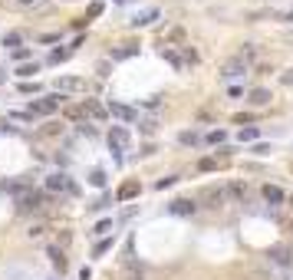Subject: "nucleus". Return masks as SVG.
Listing matches in <instances>:
<instances>
[{"label": "nucleus", "mask_w": 293, "mask_h": 280, "mask_svg": "<svg viewBox=\"0 0 293 280\" xmlns=\"http://www.w3.org/2000/svg\"><path fill=\"white\" fill-rule=\"evenodd\" d=\"M43 201H46L43 192H24L20 198H16V211H20V214H40Z\"/></svg>", "instance_id": "nucleus-1"}, {"label": "nucleus", "mask_w": 293, "mask_h": 280, "mask_svg": "<svg viewBox=\"0 0 293 280\" xmlns=\"http://www.w3.org/2000/svg\"><path fill=\"white\" fill-rule=\"evenodd\" d=\"M60 106H63V96L56 92V96H40L36 102H30V109H26V112H30V119H33V116H53Z\"/></svg>", "instance_id": "nucleus-2"}, {"label": "nucleus", "mask_w": 293, "mask_h": 280, "mask_svg": "<svg viewBox=\"0 0 293 280\" xmlns=\"http://www.w3.org/2000/svg\"><path fill=\"white\" fill-rule=\"evenodd\" d=\"M128 142H132V136H128V128H126V126H112V128H109V148H112L116 155L126 152Z\"/></svg>", "instance_id": "nucleus-3"}, {"label": "nucleus", "mask_w": 293, "mask_h": 280, "mask_svg": "<svg viewBox=\"0 0 293 280\" xmlns=\"http://www.w3.org/2000/svg\"><path fill=\"white\" fill-rule=\"evenodd\" d=\"M46 188H50V192H63V194L76 192V184L70 182V175H66V172H53V175L46 178Z\"/></svg>", "instance_id": "nucleus-4"}, {"label": "nucleus", "mask_w": 293, "mask_h": 280, "mask_svg": "<svg viewBox=\"0 0 293 280\" xmlns=\"http://www.w3.org/2000/svg\"><path fill=\"white\" fill-rule=\"evenodd\" d=\"M56 92H86V80L82 76H60L56 80Z\"/></svg>", "instance_id": "nucleus-5"}, {"label": "nucleus", "mask_w": 293, "mask_h": 280, "mask_svg": "<svg viewBox=\"0 0 293 280\" xmlns=\"http://www.w3.org/2000/svg\"><path fill=\"white\" fill-rule=\"evenodd\" d=\"M106 112H109V116H116V119H122V122H138V112H135L132 106L109 102V106H106Z\"/></svg>", "instance_id": "nucleus-6"}, {"label": "nucleus", "mask_w": 293, "mask_h": 280, "mask_svg": "<svg viewBox=\"0 0 293 280\" xmlns=\"http://www.w3.org/2000/svg\"><path fill=\"white\" fill-rule=\"evenodd\" d=\"M244 72H247V63L234 56V60H228V63H224L221 76H224V80H238V76H244Z\"/></svg>", "instance_id": "nucleus-7"}, {"label": "nucleus", "mask_w": 293, "mask_h": 280, "mask_svg": "<svg viewBox=\"0 0 293 280\" xmlns=\"http://www.w3.org/2000/svg\"><path fill=\"white\" fill-rule=\"evenodd\" d=\"M158 14H162L158 7H145V10H138V14L132 16V26H148V24H155V20H158Z\"/></svg>", "instance_id": "nucleus-8"}, {"label": "nucleus", "mask_w": 293, "mask_h": 280, "mask_svg": "<svg viewBox=\"0 0 293 280\" xmlns=\"http://www.w3.org/2000/svg\"><path fill=\"white\" fill-rule=\"evenodd\" d=\"M82 112H86V116H92L96 122L109 119V112H106V106H102V102H96V99H82Z\"/></svg>", "instance_id": "nucleus-9"}, {"label": "nucleus", "mask_w": 293, "mask_h": 280, "mask_svg": "<svg viewBox=\"0 0 293 280\" xmlns=\"http://www.w3.org/2000/svg\"><path fill=\"white\" fill-rule=\"evenodd\" d=\"M168 211L184 218V214H194V211H198V204H194L191 198H178V201H172V204H168Z\"/></svg>", "instance_id": "nucleus-10"}, {"label": "nucleus", "mask_w": 293, "mask_h": 280, "mask_svg": "<svg viewBox=\"0 0 293 280\" xmlns=\"http://www.w3.org/2000/svg\"><path fill=\"white\" fill-rule=\"evenodd\" d=\"M264 201H267V204H284L286 194H284L280 184H264Z\"/></svg>", "instance_id": "nucleus-11"}, {"label": "nucleus", "mask_w": 293, "mask_h": 280, "mask_svg": "<svg viewBox=\"0 0 293 280\" xmlns=\"http://www.w3.org/2000/svg\"><path fill=\"white\" fill-rule=\"evenodd\" d=\"M158 53H162V60H168V63H172V66H174V70H178V72L184 70V60H182V56H178V53H174V50L168 46V43H162V50H158Z\"/></svg>", "instance_id": "nucleus-12"}, {"label": "nucleus", "mask_w": 293, "mask_h": 280, "mask_svg": "<svg viewBox=\"0 0 293 280\" xmlns=\"http://www.w3.org/2000/svg\"><path fill=\"white\" fill-rule=\"evenodd\" d=\"M138 192H142V184H138V182H126L119 192H116V201H128V198H135Z\"/></svg>", "instance_id": "nucleus-13"}, {"label": "nucleus", "mask_w": 293, "mask_h": 280, "mask_svg": "<svg viewBox=\"0 0 293 280\" xmlns=\"http://www.w3.org/2000/svg\"><path fill=\"white\" fill-rule=\"evenodd\" d=\"M122 280H145V274L135 260H126V264H122Z\"/></svg>", "instance_id": "nucleus-14"}, {"label": "nucleus", "mask_w": 293, "mask_h": 280, "mask_svg": "<svg viewBox=\"0 0 293 280\" xmlns=\"http://www.w3.org/2000/svg\"><path fill=\"white\" fill-rule=\"evenodd\" d=\"M50 264H53L56 270L63 274V270H66V254H63L60 248H50Z\"/></svg>", "instance_id": "nucleus-15"}, {"label": "nucleus", "mask_w": 293, "mask_h": 280, "mask_svg": "<svg viewBox=\"0 0 293 280\" xmlns=\"http://www.w3.org/2000/svg\"><path fill=\"white\" fill-rule=\"evenodd\" d=\"M270 99H274L270 96V89H250V102L254 106H267Z\"/></svg>", "instance_id": "nucleus-16"}, {"label": "nucleus", "mask_w": 293, "mask_h": 280, "mask_svg": "<svg viewBox=\"0 0 293 280\" xmlns=\"http://www.w3.org/2000/svg\"><path fill=\"white\" fill-rule=\"evenodd\" d=\"M46 228H50L46 221H33V224H30V231H26V238H33V240H40L43 234H46Z\"/></svg>", "instance_id": "nucleus-17"}, {"label": "nucleus", "mask_w": 293, "mask_h": 280, "mask_svg": "<svg viewBox=\"0 0 293 280\" xmlns=\"http://www.w3.org/2000/svg\"><path fill=\"white\" fill-rule=\"evenodd\" d=\"M106 234H112V218H102V221L92 228V238H106Z\"/></svg>", "instance_id": "nucleus-18"}, {"label": "nucleus", "mask_w": 293, "mask_h": 280, "mask_svg": "<svg viewBox=\"0 0 293 280\" xmlns=\"http://www.w3.org/2000/svg\"><path fill=\"white\" fill-rule=\"evenodd\" d=\"M270 257H274V260H277L280 267H286V264H290V250H286V248H270Z\"/></svg>", "instance_id": "nucleus-19"}, {"label": "nucleus", "mask_w": 293, "mask_h": 280, "mask_svg": "<svg viewBox=\"0 0 293 280\" xmlns=\"http://www.w3.org/2000/svg\"><path fill=\"white\" fill-rule=\"evenodd\" d=\"M66 119H72V122H82L86 119V112H82V106H66Z\"/></svg>", "instance_id": "nucleus-20"}, {"label": "nucleus", "mask_w": 293, "mask_h": 280, "mask_svg": "<svg viewBox=\"0 0 293 280\" xmlns=\"http://www.w3.org/2000/svg\"><path fill=\"white\" fill-rule=\"evenodd\" d=\"M20 40H24V36H20V33H16V30L4 33V46H7V50H16V46H20Z\"/></svg>", "instance_id": "nucleus-21"}, {"label": "nucleus", "mask_w": 293, "mask_h": 280, "mask_svg": "<svg viewBox=\"0 0 293 280\" xmlns=\"http://www.w3.org/2000/svg\"><path fill=\"white\" fill-rule=\"evenodd\" d=\"M89 184H96V188H102L106 184V172L102 168H92V172H89Z\"/></svg>", "instance_id": "nucleus-22"}, {"label": "nucleus", "mask_w": 293, "mask_h": 280, "mask_svg": "<svg viewBox=\"0 0 293 280\" xmlns=\"http://www.w3.org/2000/svg\"><path fill=\"white\" fill-rule=\"evenodd\" d=\"M102 4H99V0H92V4H89V7H86V16H82V20H86V24H89V20H92V16H99V14H102Z\"/></svg>", "instance_id": "nucleus-23"}, {"label": "nucleus", "mask_w": 293, "mask_h": 280, "mask_svg": "<svg viewBox=\"0 0 293 280\" xmlns=\"http://www.w3.org/2000/svg\"><path fill=\"white\" fill-rule=\"evenodd\" d=\"M33 72H40V63H24L20 70H16V76H24V80H30Z\"/></svg>", "instance_id": "nucleus-24"}, {"label": "nucleus", "mask_w": 293, "mask_h": 280, "mask_svg": "<svg viewBox=\"0 0 293 280\" xmlns=\"http://www.w3.org/2000/svg\"><path fill=\"white\" fill-rule=\"evenodd\" d=\"M112 244H116V238H102L99 244H96V250H92V254H96V257H102L106 250H112Z\"/></svg>", "instance_id": "nucleus-25"}, {"label": "nucleus", "mask_w": 293, "mask_h": 280, "mask_svg": "<svg viewBox=\"0 0 293 280\" xmlns=\"http://www.w3.org/2000/svg\"><path fill=\"white\" fill-rule=\"evenodd\" d=\"M257 138H260V128H240V142H257Z\"/></svg>", "instance_id": "nucleus-26"}, {"label": "nucleus", "mask_w": 293, "mask_h": 280, "mask_svg": "<svg viewBox=\"0 0 293 280\" xmlns=\"http://www.w3.org/2000/svg\"><path fill=\"white\" fill-rule=\"evenodd\" d=\"M228 192H230V194H234V198H238V201H244V198H247V184H240V182H234V184H230V188H228Z\"/></svg>", "instance_id": "nucleus-27"}, {"label": "nucleus", "mask_w": 293, "mask_h": 280, "mask_svg": "<svg viewBox=\"0 0 293 280\" xmlns=\"http://www.w3.org/2000/svg\"><path fill=\"white\" fill-rule=\"evenodd\" d=\"M132 53H135V46H128V43H126V46L112 50V60H128V56H132Z\"/></svg>", "instance_id": "nucleus-28"}, {"label": "nucleus", "mask_w": 293, "mask_h": 280, "mask_svg": "<svg viewBox=\"0 0 293 280\" xmlns=\"http://www.w3.org/2000/svg\"><path fill=\"white\" fill-rule=\"evenodd\" d=\"M60 132H63V126H56V122H50V126H43V128H40V136H43V138L60 136Z\"/></svg>", "instance_id": "nucleus-29"}, {"label": "nucleus", "mask_w": 293, "mask_h": 280, "mask_svg": "<svg viewBox=\"0 0 293 280\" xmlns=\"http://www.w3.org/2000/svg\"><path fill=\"white\" fill-rule=\"evenodd\" d=\"M178 138H182V145H198V142H201V136H198V132H182Z\"/></svg>", "instance_id": "nucleus-30"}, {"label": "nucleus", "mask_w": 293, "mask_h": 280, "mask_svg": "<svg viewBox=\"0 0 293 280\" xmlns=\"http://www.w3.org/2000/svg\"><path fill=\"white\" fill-rule=\"evenodd\" d=\"M20 92H24V96H30V92H40V82H20Z\"/></svg>", "instance_id": "nucleus-31"}, {"label": "nucleus", "mask_w": 293, "mask_h": 280, "mask_svg": "<svg viewBox=\"0 0 293 280\" xmlns=\"http://www.w3.org/2000/svg\"><path fill=\"white\" fill-rule=\"evenodd\" d=\"M224 138H228V132H224V128H214V132H208V142H224Z\"/></svg>", "instance_id": "nucleus-32"}, {"label": "nucleus", "mask_w": 293, "mask_h": 280, "mask_svg": "<svg viewBox=\"0 0 293 280\" xmlns=\"http://www.w3.org/2000/svg\"><path fill=\"white\" fill-rule=\"evenodd\" d=\"M138 126H142V132H145V136H155V126H158V122H155V119H142Z\"/></svg>", "instance_id": "nucleus-33"}, {"label": "nucleus", "mask_w": 293, "mask_h": 280, "mask_svg": "<svg viewBox=\"0 0 293 280\" xmlns=\"http://www.w3.org/2000/svg\"><path fill=\"white\" fill-rule=\"evenodd\" d=\"M201 172H214V168H218V158H201Z\"/></svg>", "instance_id": "nucleus-34"}, {"label": "nucleus", "mask_w": 293, "mask_h": 280, "mask_svg": "<svg viewBox=\"0 0 293 280\" xmlns=\"http://www.w3.org/2000/svg\"><path fill=\"white\" fill-rule=\"evenodd\" d=\"M66 56H70V50H53V53H50V63H60Z\"/></svg>", "instance_id": "nucleus-35"}, {"label": "nucleus", "mask_w": 293, "mask_h": 280, "mask_svg": "<svg viewBox=\"0 0 293 280\" xmlns=\"http://www.w3.org/2000/svg\"><path fill=\"white\" fill-rule=\"evenodd\" d=\"M26 56H30V46H16L14 50V60H26Z\"/></svg>", "instance_id": "nucleus-36"}, {"label": "nucleus", "mask_w": 293, "mask_h": 280, "mask_svg": "<svg viewBox=\"0 0 293 280\" xmlns=\"http://www.w3.org/2000/svg\"><path fill=\"white\" fill-rule=\"evenodd\" d=\"M174 184V178H162V182H155V188H158V192H165V188H172Z\"/></svg>", "instance_id": "nucleus-37"}, {"label": "nucleus", "mask_w": 293, "mask_h": 280, "mask_svg": "<svg viewBox=\"0 0 293 280\" xmlns=\"http://www.w3.org/2000/svg\"><path fill=\"white\" fill-rule=\"evenodd\" d=\"M280 82H284V86H293V70H286L284 76H280Z\"/></svg>", "instance_id": "nucleus-38"}, {"label": "nucleus", "mask_w": 293, "mask_h": 280, "mask_svg": "<svg viewBox=\"0 0 293 280\" xmlns=\"http://www.w3.org/2000/svg\"><path fill=\"white\" fill-rule=\"evenodd\" d=\"M254 152H257V155H267V152H270V145H264V142H257V145H254Z\"/></svg>", "instance_id": "nucleus-39"}, {"label": "nucleus", "mask_w": 293, "mask_h": 280, "mask_svg": "<svg viewBox=\"0 0 293 280\" xmlns=\"http://www.w3.org/2000/svg\"><path fill=\"white\" fill-rule=\"evenodd\" d=\"M16 4H20V7H30V4H36V0H16Z\"/></svg>", "instance_id": "nucleus-40"}, {"label": "nucleus", "mask_w": 293, "mask_h": 280, "mask_svg": "<svg viewBox=\"0 0 293 280\" xmlns=\"http://www.w3.org/2000/svg\"><path fill=\"white\" fill-rule=\"evenodd\" d=\"M284 16H286V20H290V24H293V10H286V14H284Z\"/></svg>", "instance_id": "nucleus-41"}, {"label": "nucleus", "mask_w": 293, "mask_h": 280, "mask_svg": "<svg viewBox=\"0 0 293 280\" xmlns=\"http://www.w3.org/2000/svg\"><path fill=\"white\" fill-rule=\"evenodd\" d=\"M286 228H290V234H293V221H290V224H286Z\"/></svg>", "instance_id": "nucleus-42"}, {"label": "nucleus", "mask_w": 293, "mask_h": 280, "mask_svg": "<svg viewBox=\"0 0 293 280\" xmlns=\"http://www.w3.org/2000/svg\"><path fill=\"white\" fill-rule=\"evenodd\" d=\"M290 36H293V30H290Z\"/></svg>", "instance_id": "nucleus-43"}]
</instances>
